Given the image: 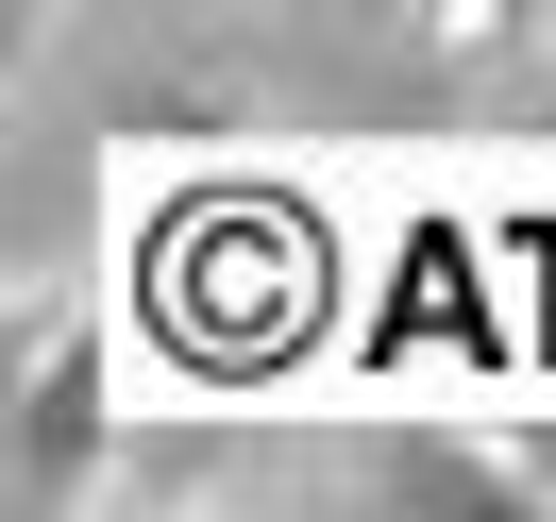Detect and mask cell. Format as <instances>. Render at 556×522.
<instances>
[{
    "instance_id": "obj_2",
    "label": "cell",
    "mask_w": 556,
    "mask_h": 522,
    "mask_svg": "<svg viewBox=\"0 0 556 522\" xmlns=\"http://www.w3.org/2000/svg\"><path fill=\"white\" fill-rule=\"evenodd\" d=\"M354 506L371 522H556V488L522 472L506 438H421V421H388V438L354 455Z\"/></svg>"
},
{
    "instance_id": "obj_3",
    "label": "cell",
    "mask_w": 556,
    "mask_h": 522,
    "mask_svg": "<svg viewBox=\"0 0 556 522\" xmlns=\"http://www.w3.org/2000/svg\"><path fill=\"white\" fill-rule=\"evenodd\" d=\"M506 455H522V472L556 488V405H540V421H506Z\"/></svg>"
},
{
    "instance_id": "obj_1",
    "label": "cell",
    "mask_w": 556,
    "mask_h": 522,
    "mask_svg": "<svg viewBox=\"0 0 556 522\" xmlns=\"http://www.w3.org/2000/svg\"><path fill=\"white\" fill-rule=\"evenodd\" d=\"M85 455H102V338L85 320H17V405H0V488L17 506H68Z\"/></svg>"
},
{
    "instance_id": "obj_4",
    "label": "cell",
    "mask_w": 556,
    "mask_h": 522,
    "mask_svg": "<svg viewBox=\"0 0 556 522\" xmlns=\"http://www.w3.org/2000/svg\"><path fill=\"white\" fill-rule=\"evenodd\" d=\"M35 17H51V0H17V35H35Z\"/></svg>"
}]
</instances>
